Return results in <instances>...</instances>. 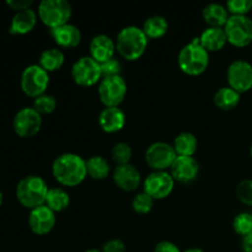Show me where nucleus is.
Segmentation results:
<instances>
[{"label":"nucleus","mask_w":252,"mask_h":252,"mask_svg":"<svg viewBox=\"0 0 252 252\" xmlns=\"http://www.w3.org/2000/svg\"><path fill=\"white\" fill-rule=\"evenodd\" d=\"M143 187L154 201H161L174 192L175 180L167 171H153L144 180Z\"/></svg>","instance_id":"nucleus-11"},{"label":"nucleus","mask_w":252,"mask_h":252,"mask_svg":"<svg viewBox=\"0 0 252 252\" xmlns=\"http://www.w3.org/2000/svg\"><path fill=\"white\" fill-rule=\"evenodd\" d=\"M33 108L39 115H51L57 108V100L51 94H43L33 100Z\"/></svg>","instance_id":"nucleus-30"},{"label":"nucleus","mask_w":252,"mask_h":252,"mask_svg":"<svg viewBox=\"0 0 252 252\" xmlns=\"http://www.w3.org/2000/svg\"><path fill=\"white\" fill-rule=\"evenodd\" d=\"M177 64L180 70L186 75L198 76L208 69L209 52L202 46L198 38H193L180 49Z\"/></svg>","instance_id":"nucleus-3"},{"label":"nucleus","mask_w":252,"mask_h":252,"mask_svg":"<svg viewBox=\"0 0 252 252\" xmlns=\"http://www.w3.org/2000/svg\"><path fill=\"white\" fill-rule=\"evenodd\" d=\"M71 79L74 83L83 88H91L102 79L101 65L90 56L80 57L71 65Z\"/></svg>","instance_id":"nucleus-8"},{"label":"nucleus","mask_w":252,"mask_h":252,"mask_svg":"<svg viewBox=\"0 0 252 252\" xmlns=\"http://www.w3.org/2000/svg\"><path fill=\"white\" fill-rule=\"evenodd\" d=\"M37 19H38V15L32 9L17 11L10 22L9 32L11 34L30 33L36 26Z\"/></svg>","instance_id":"nucleus-20"},{"label":"nucleus","mask_w":252,"mask_h":252,"mask_svg":"<svg viewBox=\"0 0 252 252\" xmlns=\"http://www.w3.org/2000/svg\"><path fill=\"white\" fill-rule=\"evenodd\" d=\"M202 17L208 27H224L230 17V14L225 5L219 4V2H211L203 7Z\"/></svg>","instance_id":"nucleus-22"},{"label":"nucleus","mask_w":252,"mask_h":252,"mask_svg":"<svg viewBox=\"0 0 252 252\" xmlns=\"http://www.w3.org/2000/svg\"><path fill=\"white\" fill-rule=\"evenodd\" d=\"M113 182L120 189L125 192H133L142 184V175L139 170L132 164L118 165L113 170Z\"/></svg>","instance_id":"nucleus-15"},{"label":"nucleus","mask_w":252,"mask_h":252,"mask_svg":"<svg viewBox=\"0 0 252 252\" xmlns=\"http://www.w3.org/2000/svg\"><path fill=\"white\" fill-rule=\"evenodd\" d=\"M184 252H204V251L199 248H191V249H187V250Z\"/></svg>","instance_id":"nucleus-40"},{"label":"nucleus","mask_w":252,"mask_h":252,"mask_svg":"<svg viewBox=\"0 0 252 252\" xmlns=\"http://www.w3.org/2000/svg\"><path fill=\"white\" fill-rule=\"evenodd\" d=\"M235 193L241 203L252 207V180H243L236 187Z\"/></svg>","instance_id":"nucleus-34"},{"label":"nucleus","mask_w":252,"mask_h":252,"mask_svg":"<svg viewBox=\"0 0 252 252\" xmlns=\"http://www.w3.org/2000/svg\"><path fill=\"white\" fill-rule=\"evenodd\" d=\"M198 39L209 53L221 51L228 43L224 27H207L199 34Z\"/></svg>","instance_id":"nucleus-21"},{"label":"nucleus","mask_w":252,"mask_h":252,"mask_svg":"<svg viewBox=\"0 0 252 252\" xmlns=\"http://www.w3.org/2000/svg\"><path fill=\"white\" fill-rule=\"evenodd\" d=\"M250 154H251V157H252V144H251V147H250Z\"/></svg>","instance_id":"nucleus-43"},{"label":"nucleus","mask_w":252,"mask_h":252,"mask_svg":"<svg viewBox=\"0 0 252 252\" xmlns=\"http://www.w3.org/2000/svg\"><path fill=\"white\" fill-rule=\"evenodd\" d=\"M102 78H110V76H117L122 73V64L117 58H112L105 63L100 64Z\"/></svg>","instance_id":"nucleus-35"},{"label":"nucleus","mask_w":252,"mask_h":252,"mask_svg":"<svg viewBox=\"0 0 252 252\" xmlns=\"http://www.w3.org/2000/svg\"><path fill=\"white\" fill-rule=\"evenodd\" d=\"M240 100L241 94L231 89L230 86H223V88L218 89L213 97L216 107L221 111H233L234 108L238 107Z\"/></svg>","instance_id":"nucleus-23"},{"label":"nucleus","mask_w":252,"mask_h":252,"mask_svg":"<svg viewBox=\"0 0 252 252\" xmlns=\"http://www.w3.org/2000/svg\"><path fill=\"white\" fill-rule=\"evenodd\" d=\"M1 203H2V193L1 191H0V206H1Z\"/></svg>","instance_id":"nucleus-42"},{"label":"nucleus","mask_w":252,"mask_h":252,"mask_svg":"<svg viewBox=\"0 0 252 252\" xmlns=\"http://www.w3.org/2000/svg\"><path fill=\"white\" fill-rule=\"evenodd\" d=\"M153 252H182L176 244L171 241H160L155 245Z\"/></svg>","instance_id":"nucleus-38"},{"label":"nucleus","mask_w":252,"mask_h":252,"mask_svg":"<svg viewBox=\"0 0 252 252\" xmlns=\"http://www.w3.org/2000/svg\"><path fill=\"white\" fill-rule=\"evenodd\" d=\"M37 15L49 30H53L69 24L73 15V7L66 0H42Z\"/></svg>","instance_id":"nucleus-5"},{"label":"nucleus","mask_w":252,"mask_h":252,"mask_svg":"<svg viewBox=\"0 0 252 252\" xmlns=\"http://www.w3.org/2000/svg\"><path fill=\"white\" fill-rule=\"evenodd\" d=\"M85 252H102V251L97 250V249H89V250H86Z\"/></svg>","instance_id":"nucleus-41"},{"label":"nucleus","mask_w":252,"mask_h":252,"mask_svg":"<svg viewBox=\"0 0 252 252\" xmlns=\"http://www.w3.org/2000/svg\"><path fill=\"white\" fill-rule=\"evenodd\" d=\"M177 158L172 144L166 142L152 143L145 150L144 159L153 171H167Z\"/></svg>","instance_id":"nucleus-10"},{"label":"nucleus","mask_w":252,"mask_h":252,"mask_svg":"<svg viewBox=\"0 0 252 252\" xmlns=\"http://www.w3.org/2000/svg\"><path fill=\"white\" fill-rule=\"evenodd\" d=\"M142 29L149 39H159L169 31V22L161 15H153L145 20Z\"/></svg>","instance_id":"nucleus-26"},{"label":"nucleus","mask_w":252,"mask_h":252,"mask_svg":"<svg viewBox=\"0 0 252 252\" xmlns=\"http://www.w3.org/2000/svg\"><path fill=\"white\" fill-rule=\"evenodd\" d=\"M44 204L54 213H61L65 211L70 204V196L62 187H52L49 189Z\"/></svg>","instance_id":"nucleus-27"},{"label":"nucleus","mask_w":252,"mask_h":252,"mask_svg":"<svg viewBox=\"0 0 252 252\" xmlns=\"http://www.w3.org/2000/svg\"><path fill=\"white\" fill-rule=\"evenodd\" d=\"M170 174L175 181L189 184L198 176L199 164L193 157H177L170 167Z\"/></svg>","instance_id":"nucleus-16"},{"label":"nucleus","mask_w":252,"mask_h":252,"mask_svg":"<svg viewBox=\"0 0 252 252\" xmlns=\"http://www.w3.org/2000/svg\"><path fill=\"white\" fill-rule=\"evenodd\" d=\"M52 38L57 43V46L61 48L71 49L75 48L81 42V32L78 26L73 24H65L63 26H59L57 29L49 30Z\"/></svg>","instance_id":"nucleus-19"},{"label":"nucleus","mask_w":252,"mask_h":252,"mask_svg":"<svg viewBox=\"0 0 252 252\" xmlns=\"http://www.w3.org/2000/svg\"><path fill=\"white\" fill-rule=\"evenodd\" d=\"M133 150L128 143L126 142H118L113 145L112 150H111V157H112L113 161L118 165H126L129 164L130 159H132Z\"/></svg>","instance_id":"nucleus-29"},{"label":"nucleus","mask_w":252,"mask_h":252,"mask_svg":"<svg viewBox=\"0 0 252 252\" xmlns=\"http://www.w3.org/2000/svg\"><path fill=\"white\" fill-rule=\"evenodd\" d=\"M52 175L62 186H79L88 177L86 160L75 153L58 155L52 164Z\"/></svg>","instance_id":"nucleus-1"},{"label":"nucleus","mask_w":252,"mask_h":252,"mask_svg":"<svg viewBox=\"0 0 252 252\" xmlns=\"http://www.w3.org/2000/svg\"><path fill=\"white\" fill-rule=\"evenodd\" d=\"M225 6L230 15L245 16L252 10V0H229Z\"/></svg>","instance_id":"nucleus-33"},{"label":"nucleus","mask_w":252,"mask_h":252,"mask_svg":"<svg viewBox=\"0 0 252 252\" xmlns=\"http://www.w3.org/2000/svg\"><path fill=\"white\" fill-rule=\"evenodd\" d=\"M57 223L56 213L48 208L46 204L31 209L29 216V226L36 235H47L54 229Z\"/></svg>","instance_id":"nucleus-14"},{"label":"nucleus","mask_w":252,"mask_h":252,"mask_svg":"<svg viewBox=\"0 0 252 252\" xmlns=\"http://www.w3.org/2000/svg\"><path fill=\"white\" fill-rule=\"evenodd\" d=\"M86 171L93 180H105L110 175L111 166L105 157L94 155L86 160Z\"/></svg>","instance_id":"nucleus-28"},{"label":"nucleus","mask_w":252,"mask_h":252,"mask_svg":"<svg viewBox=\"0 0 252 252\" xmlns=\"http://www.w3.org/2000/svg\"><path fill=\"white\" fill-rule=\"evenodd\" d=\"M224 31L228 38V43L231 46L244 48L252 43V20L248 15H230L228 22L224 26Z\"/></svg>","instance_id":"nucleus-9"},{"label":"nucleus","mask_w":252,"mask_h":252,"mask_svg":"<svg viewBox=\"0 0 252 252\" xmlns=\"http://www.w3.org/2000/svg\"><path fill=\"white\" fill-rule=\"evenodd\" d=\"M127 117L121 107H105L98 115V126L105 133L112 134L125 128Z\"/></svg>","instance_id":"nucleus-18"},{"label":"nucleus","mask_w":252,"mask_h":252,"mask_svg":"<svg viewBox=\"0 0 252 252\" xmlns=\"http://www.w3.org/2000/svg\"><path fill=\"white\" fill-rule=\"evenodd\" d=\"M48 185L41 176H26L16 186V198L25 208L34 209L46 203Z\"/></svg>","instance_id":"nucleus-4"},{"label":"nucleus","mask_w":252,"mask_h":252,"mask_svg":"<svg viewBox=\"0 0 252 252\" xmlns=\"http://www.w3.org/2000/svg\"><path fill=\"white\" fill-rule=\"evenodd\" d=\"M102 252H126V245L120 239H111L103 244Z\"/></svg>","instance_id":"nucleus-36"},{"label":"nucleus","mask_w":252,"mask_h":252,"mask_svg":"<svg viewBox=\"0 0 252 252\" xmlns=\"http://www.w3.org/2000/svg\"><path fill=\"white\" fill-rule=\"evenodd\" d=\"M233 228L238 235L245 238L252 233V214L249 212H241L234 218Z\"/></svg>","instance_id":"nucleus-31"},{"label":"nucleus","mask_w":252,"mask_h":252,"mask_svg":"<svg viewBox=\"0 0 252 252\" xmlns=\"http://www.w3.org/2000/svg\"><path fill=\"white\" fill-rule=\"evenodd\" d=\"M128 86L122 75L102 78L98 83V98L105 107H120L127 96Z\"/></svg>","instance_id":"nucleus-6"},{"label":"nucleus","mask_w":252,"mask_h":252,"mask_svg":"<svg viewBox=\"0 0 252 252\" xmlns=\"http://www.w3.org/2000/svg\"><path fill=\"white\" fill-rule=\"evenodd\" d=\"M90 57L98 64H102L110 59L115 58V54L117 52L116 49V41H113L107 34H96L93 37L90 42Z\"/></svg>","instance_id":"nucleus-17"},{"label":"nucleus","mask_w":252,"mask_h":252,"mask_svg":"<svg viewBox=\"0 0 252 252\" xmlns=\"http://www.w3.org/2000/svg\"><path fill=\"white\" fill-rule=\"evenodd\" d=\"M154 207V199L144 191L135 194L132 199V208L138 214H148Z\"/></svg>","instance_id":"nucleus-32"},{"label":"nucleus","mask_w":252,"mask_h":252,"mask_svg":"<svg viewBox=\"0 0 252 252\" xmlns=\"http://www.w3.org/2000/svg\"><path fill=\"white\" fill-rule=\"evenodd\" d=\"M7 6L15 11H22V10L31 9V5L33 4V0H7Z\"/></svg>","instance_id":"nucleus-37"},{"label":"nucleus","mask_w":252,"mask_h":252,"mask_svg":"<svg viewBox=\"0 0 252 252\" xmlns=\"http://www.w3.org/2000/svg\"><path fill=\"white\" fill-rule=\"evenodd\" d=\"M149 38L142 27L129 25L120 30L116 37V49L123 59L128 62L138 61L147 52Z\"/></svg>","instance_id":"nucleus-2"},{"label":"nucleus","mask_w":252,"mask_h":252,"mask_svg":"<svg viewBox=\"0 0 252 252\" xmlns=\"http://www.w3.org/2000/svg\"><path fill=\"white\" fill-rule=\"evenodd\" d=\"M243 250L244 252H252V233L243 238Z\"/></svg>","instance_id":"nucleus-39"},{"label":"nucleus","mask_w":252,"mask_h":252,"mask_svg":"<svg viewBox=\"0 0 252 252\" xmlns=\"http://www.w3.org/2000/svg\"><path fill=\"white\" fill-rule=\"evenodd\" d=\"M172 147L177 157H193L198 149V140L193 133L181 132L175 137Z\"/></svg>","instance_id":"nucleus-24"},{"label":"nucleus","mask_w":252,"mask_h":252,"mask_svg":"<svg viewBox=\"0 0 252 252\" xmlns=\"http://www.w3.org/2000/svg\"><path fill=\"white\" fill-rule=\"evenodd\" d=\"M65 63V56L59 48H49L41 53L38 59V65L43 68L47 73H53L59 70Z\"/></svg>","instance_id":"nucleus-25"},{"label":"nucleus","mask_w":252,"mask_h":252,"mask_svg":"<svg viewBox=\"0 0 252 252\" xmlns=\"http://www.w3.org/2000/svg\"><path fill=\"white\" fill-rule=\"evenodd\" d=\"M228 86L238 93H248L252 89V64L244 59L231 62L226 70Z\"/></svg>","instance_id":"nucleus-12"},{"label":"nucleus","mask_w":252,"mask_h":252,"mask_svg":"<svg viewBox=\"0 0 252 252\" xmlns=\"http://www.w3.org/2000/svg\"><path fill=\"white\" fill-rule=\"evenodd\" d=\"M14 130L19 137L31 138L42 128V116L33 107H24L15 115Z\"/></svg>","instance_id":"nucleus-13"},{"label":"nucleus","mask_w":252,"mask_h":252,"mask_svg":"<svg viewBox=\"0 0 252 252\" xmlns=\"http://www.w3.org/2000/svg\"><path fill=\"white\" fill-rule=\"evenodd\" d=\"M21 90L29 97L36 98L46 94L49 85V73H47L38 64L26 66L21 74L20 80Z\"/></svg>","instance_id":"nucleus-7"}]
</instances>
